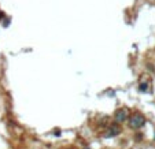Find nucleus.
Returning a JSON list of instances; mask_svg holds the SVG:
<instances>
[{"instance_id": "1", "label": "nucleus", "mask_w": 155, "mask_h": 149, "mask_svg": "<svg viewBox=\"0 0 155 149\" xmlns=\"http://www.w3.org/2000/svg\"><path fill=\"white\" fill-rule=\"evenodd\" d=\"M130 123H132V126H134V127H139V126H141V124L144 123V118L141 116V115H133L132 116V119H130Z\"/></svg>"}]
</instances>
